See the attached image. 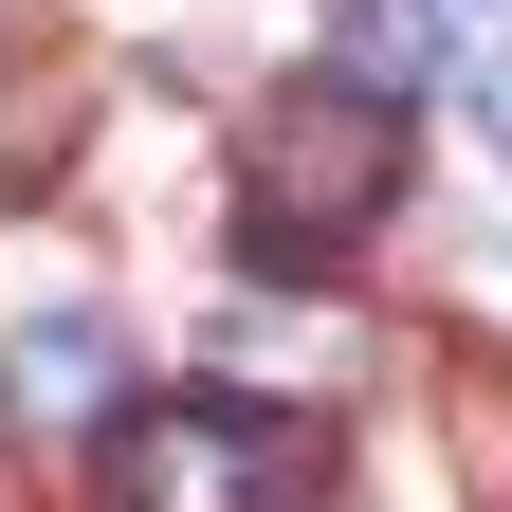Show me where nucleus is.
<instances>
[{
  "label": "nucleus",
  "mask_w": 512,
  "mask_h": 512,
  "mask_svg": "<svg viewBox=\"0 0 512 512\" xmlns=\"http://www.w3.org/2000/svg\"><path fill=\"white\" fill-rule=\"evenodd\" d=\"M384 202H403V110H384V92L293 74V92L238 110V183H220V220H238L256 275H330L348 238H384Z\"/></svg>",
  "instance_id": "nucleus-1"
},
{
  "label": "nucleus",
  "mask_w": 512,
  "mask_h": 512,
  "mask_svg": "<svg viewBox=\"0 0 512 512\" xmlns=\"http://www.w3.org/2000/svg\"><path fill=\"white\" fill-rule=\"evenodd\" d=\"M110 512H330V439L293 403H128Z\"/></svg>",
  "instance_id": "nucleus-2"
},
{
  "label": "nucleus",
  "mask_w": 512,
  "mask_h": 512,
  "mask_svg": "<svg viewBox=\"0 0 512 512\" xmlns=\"http://www.w3.org/2000/svg\"><path fill=\"white\" fill-rule=\"evenodd\" d=\"M0 512H19V458H0Z\"/></svg>",
  "instance_id": "nucleus-7"
},
{
  "label": "nucleus",
  "mask_w": 512,
  "mask_h": 512,
  "mask_svg": "<svg viewBox=\"0 0 512 512\" xmlns=\"http://www.w3.org/2000/svg\"><path fill=\"white\" fill-rule=\"evenodd\" d=\"M74 147H92V55L55 19H0V202H37Z\"/></svg>",
  "instance_id": "nucleus-4"
},
{
  "label": "nucleus",
  "mask_w": 512,
  "mask_h": 512,
  "mask_svg": "<svg viewBox=\"0 0 512 512\" xmlns=\"http://www.w3.org/2000/svg\"><path fill=\"white\" fill-rule=\"evenodd\" d=\"M476 128H494V165H512V55H476Z\"/></svg>",
  "instance_id": "nucleus-6"
},
{
  "label": "nucleus",
  "mask_w": 512,
  "mask_h": 512,
  "mask_svg": "<svg viewBox=\"0 0 512 512\" xmlns=\"http://www.w3.org/2000/svg\"><path fill=\"white\" fill-rule=\"evenodd\" d=\"M439 55H458V37H439V0H330V55H311V74H348V92H384V110H403Z\"/></svg>",
  "instance_id": "nucleus-5"
},
{
  "label": "nucleus",
  "mask_w": 512,
  "mask_h": 512,
  "mask_svg": "<svg viewBox=\"0 0 512 512\" xmlns=\"http://www.w3.org/2000/svg\"><path fill=\"white\" fill-rule=\"evenodd\" d=\"M0 439H128V330L110 311H19L0 330Z\"/></svg>",
  "instance_id": "nucleus-3"
}]
</instances>
